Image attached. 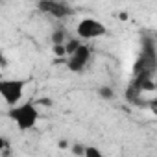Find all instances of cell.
<instances>
[{"instance_id":"12","label":"cell","mask_w":157,"mask_h":157,"mask_svg":"<svg viewBox=\"0 0 157 157\" xmlns=\"http://www.w3.org/2000/svg\"><path fill=\"white\" fill-rule=\"evenodd\" d=\"M70 150H72V153H74V155H82V157H83V150H85V146H83V144H80V142H74Z\"/></svg>"},{"instance_id":"5","label":"cell","mask_w":157,"mask_h":157,"mask_svg":"<svg viewBox=\"0 0 157 157\" xmlns=\"http://www.w3.org/2000/svg\"><path fill=\"white\" fill-rule=\"evenodd\" d=\"M91 59V48L85 46V44H80L76 48L74 54L68 56V61H67V68L70 72H83V68L87 67Z\"/></svg>"},{"instance_id":"16","label":"cell","mask_w":157,"mask_h":157,"mask_svg":"<svg viewBox=\"0 0 157 157\" xmlns=\"http://www.w3.org/2000/svg\"><path fill=\"white\" fill-rule=\"evenodd\" d=\"M0 65H4V54L0 52Z\"/></svg>"},{"instance_id":"14","label":"cell","mask_w":157,"mask_h":157,"mask_svg":"<svg viewBox=\"0 0 157 157\" xmlns=\"http://www.w3.org/2000/svg\"><path fill=\"white\" fill-rule=\"evenodd\" d=\"M59 148H61V150L68 148V142H67V140H59Z\"/></svg>"},{"instance_id":"6","label":"cell","mask_w":157,"mask_h":157,"mask_svg":"<svg viewBox=\"0 0 157 157\" xmlns=\"http://www.w3.org/2000/svg\"><path fill=\"white\" fill-rule=\"evenodd\" d=\"M140 94H142V93H140L139 89H135L131 83H129V87L126 89V100H128L129 104H135V102L140 98Z\"/></svg>"},{"instance_id":"11","label":"cell","mask_w":157,"mask_h":157,"mask_svg":"<svg viewBox=\"0 0 157 157\" xmlns=\"http://www.w3.org/2000/svg\"><path fill=\"white\" fill-rule=\"evenodd\" d=\"M52 52H54V56H57V57L67 56V52H65V44H54V46H52Z\"/></svg>"},{"instance_id":"8","label":"cell","mask_w":157,"mask_h":157,"mask_svg":"<svg viewBox=\"0 0 157 157\" xmlns=\"http://www.w3.org/2000/svg\"><path fill=\"white\" fill-rule=\"evenodd\" d=\"M63 44H65V52H67V56H70V54H74V52H76V48H78V46L82 44V41H80V39H70V37H68Z\"/></svg>"},{"instance_id":"4","label":"cell","mask_w":157,"mask_h":157,"mask_svg":"<svg viewBox=\"0 0 157 157\" xmlns=\"http://www.w3.org/2000/svg\"><path fill=\"white\" fill-rule=\"evenodd\" d=\"M37 10L43 13H48L56 19H65L72 15V8L67 6L61 0H39L37 2Z\"/></svg>"},{"instance_id":"2","label":"cell","mask_w":157,"mask_h":157,"mask_svg":"<svg viewBox=\"0 0 157 157\" xmlns=\"http://www.w3.org/2000/svg\"><path fill=\"white\" fill-rule=\"evenodd\" d=\"M26 82L24 80H0V98L8 105H17L22 98Z\"/></svg>"},{"instance_id":"13","label":"cell","mask_w":157,"mask_h":157,"mask_svg":"<svg viewBox=\"0 0 157 157\" xmlns=\"http://www.w3.org/2000/svg\"><path fill=\"white\" fill-rule=\"evenodd\" d=\"M6 146H8V140H6L4 137H0V151H2V150H4Z\"/></svg>"},{"instance_id":"7","label":"cell","mask_w":157,"mask_h":157,"mask_svg":"<svg viewBox=\"0 0 157 157\" xmlns=\"http://www.w3.org/2000/svg\"><path fill=\"white\" fill-rule=\"evenodd\" d=\"M67 39H68V37H67V32H65L63 28H57V30L52 33V44H63Z\"/></svg>"},{"instance_id":"1","label":"cell","mask_w":157,"mask_h":157,"mask_svg":"<svg viewBox=\"0 0 157 157\" xmlns=\"http://www.w3.org/2000/svg\"><path fill=\"white\" fill-rule=\"evenodd\" d=\"M10 118L17 124L19 129L26 131V129H32V128L37 124V120H39V111H37V107H35L32 102H26V104H22V105L13 107V109L10 111Z\"/></svg>"},{"instance_id":"15","label":"cell","mask_w":157,"mask_h":157,"mask_svg":"<svg viewBox=\"0 0 157 157\" xmlns=\"http://www.w3.org/2000/svg\"><path fill=\"white\" fill-rule=\"evenodd\" d=\"M118 17H120V21H128V13H120Z\"/></svg>"},{"instance_id":"9","label":"cell","mask_w":157,"mask_h":157,"mask_svg":"<svg viewBox=\"0 0 157 157\" xmlns=\"http://www.w3.org/2000/svg\"><path fill=\"white\" fill-rule=\"evenodd\" d=\"M98 96H100L102 100H113V98H115V91H113L111 87L104 85V87L98 89Z\"/></svg>"},{"instance_id":"10","label":"cell","mask_w":157,"mask_h":157,"mask_svg":"<svg viewBox=\"0 0 157 157\" xmlns=\"http://www.w3.org/2000/svg\"><path fill=\"white\" fill-rule=\"evenodd\" d=\"M83 157H102V151L94 146H87L83 150Z\"/></svg>"},{"instance_id":"3","label":"cell","mask_w":157,"mask_h":157,"mask_svg":"<svg viewBox=\"0 0 157 157\" xmlns=\"http://www.w3.org/2000/svg\"><path fill=\"white\" fill-rule=\"evenodd\" d=\"M76 32H78V37L80 39H94V37L105 35L107 28H105V24H102L96 19H83L80 24H78Z\"/></svg>"}]
</instances>
